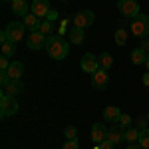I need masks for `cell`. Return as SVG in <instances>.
I'll return each instance as SVG.
<instances>
[{
    "label": "cell",
    "mask_w": 149,
    "mask_h": 149,
    "mask_svg": "<svg viewBox=\"0 0 149 149\" xmlns=\"http://www.w3.org/2000/svg\"><path fill=\"white\" fill-rule=\"evenodd\" d=\"M46 52L54 60H64L70 54V44L62 36H48L46 38Z\"/></svg>",
    "instance_id": "obj_1"
},
{
    "label": "cell",
    "mask_w": 149,
    "mask_h": 149,
    "mask_svg": "<svg viewBox=\"0 0 149 149\" xmlns=\"http://www.w3.org/2000/svg\"><path fill=\"white\" fill-rule=\"evenodd\" d=\"M24 32H26V26L24 22H10L4 30H2V34H0V40L2 42H20L24 38Z\"/></svg>",
    "instance_id": "obj_2"
},
{
    "label": "cell",
    "mask_w": 149,
    "mask_h": 149,
    "mask_svg": "<svg viewBox=\"0 0 149 149\" xmlns=\"http://www.w3.org/2000/svg\"><path fill=\"white\" fill-rule=\"evenodd\" d=\"M131 34L137 36V38H145L149 34V16L139 14L131 20Z\"/></svg>",
    "instance_id": "obj_3"
},
{
    "label": "cell",
    "mask_w": 149,
    "mask_h": 149,
    "mask_svg": "<svg viewBox=\"0 0 149 149\" xmlns=\"http://www.w3.org/2000/svg\"><path fill=\"white\" fill-rule=\"evenodd\" d=\"M18 102H16V97L14 95H8V93L2 92V97H0V113L2 117H8V115H14L18 111Z\"/></svg>",
    "instance_id": "obj_4"
},
{
    "label": "cell",
    "mask_w": 149,
    "mask_h": 149,
    "mask_svg": "<svg viewBox=\"0 0 149 149\" xmlns=\"http://www.w3.org/2000/svg\"><path fill=\"white\" fill-rule=\"evenodd\" d=\"M117 10L121 12L125 18H131V20L141 14V12H139V2L137 0H117Z\"/></svg>",
    "instance_id": "obj_5"
},
{
    "label": "cell",
    "mask_w": 149,
    "mask_h": 149,
    "mask_svg": "<svg viewBox=\"0 0 149 149\" xmlns=\"http://www.w3.org/2000/svg\"><path fill=\"white\" fill-rule=\"evenodd\" d=\"M95 20V14L92 10H80L76 16H74V26H78V28H90Z\"/></svg>",
    "instance_id": "obj_6"
},
{
    "label": "cell",
    "mask_w": 149,
    "mask_h": 149,
    "mask_svg": "<svg viewBox=\"0 0 149 149\" xmlns=\"http://www.w3.org/2000/svg\"><path fill=\"white\" fill-rule=\"evenodd\" d=\"M81 70H84L86 74H90V76H92L93 72H97V70H100V58H95L92 52L84 54V58H81Z\"/></svg>",
    "instance_id": "obj_7"
},
{
    "label": "cell",
    "mask_w": 149,
    "mask_h": 149,
    "mask_svg": "<svg viewBox=\"0 0 149 149\" xmlns=\"http://www.w3.org/2000/svg\"><path fill=\"white\" fill-rule=\"evenodd\" d=\"M30 12L38 16L40 20H46L48 14H50V2L48 0H34L32 6H30Z\"/></svg>",
    "instance_id": "obj_8"
},
{
    "label": "cell",
    "mask_w": 149,
    "mask_h": 149,
    "mask_svg": "<svg viewBox=\"0 0 149 149\" xmlns=\"http://www.w3.org/2000/svg\"><path fill=\"white\" fill-rule=\"evenodd\" d=\"M26 46L30 48V50H42V48H46V36L42 34V32H38V30L30 32Z\"/></svg>",
    "instance_id": "obj_9"
},
{
    "label": "cell",
    "mask_w": 149,
    "mask_h": 149,
    "mask_svg": "<svg viewBox=\"0 0 149 149\" xmlns=\"http://www.w3.org/2000/svg\"><path fill=\"white\" fill-rule=\"evenodd\" d=\"M107 84H109V76H107L105 70H97L92 74V86L95 90H105Z\"/></svg>",
    "instance_id": "obj_10"
},
{
    "label": "cell",
    "mask_w": 149,
    "mask_h": 149,
    "mask_svg": "<svg viewBox=\"0 0 149 149\" xmlns=\"http://www.w3.org/2000/svg\"><path fill=\"white\" fill-rule=\"evenodd\" d=\"M105 139H107V127L103 125V123H93L92 125V141L100 145Z\"/></svg>",
    "instance_id": "obj_11"
},
{
    "label": "cell",
    "mask_w": 149,
    "mask_h": 149,
    "mask_svg": "<svg viewBox=\"0 0 149 149\" xmlns=\"http://www.w3.org/2000/svg\"><path fill=\"white\" fill-rule=\"evenodd\" d=\"M119 117H121V111H119V107H115V105H107V107L103 109V119H105L107 123H117Z\"/></svg>",
    "instance_id": "obj_12"
},
{
    "label": "cell",
    "mask_w": 149,
    "mask_h": 149,
    "mask_svg": "<svg viewBox=\"0 0 149 149\" xmlns=\"http://www.w3.org/2000/svg\"><path fill=\"white\" fill-rule=\"evenodd\" d=\"M107 141H111L113 145H117V143H121L123 141V129L115 123L113 127H109L107 129Z\"/></svg>",
    "instance_id": "obj_13"
},
{
    "label": "cell",
    "mask_w": 149,
    "mask_h": 149,
    "mask_svg": "<svg viewBox=\"0 0 149 149\" xmlns=\"http://www.w3.org/2000/svg\"><path fill=\"white\" fill-rule=\"evenodd\" d=\"M22 92H24V84H22L20 80H12L10 84L4 88V93H8V95H14V97H16V95H20Z\"/></svg>",
    "instance_id": "obj_14"
},
{
    "label": "cell",
    "mask_w": 149,
    "mask_h": 149,
    "mask_svg": "<svg viewBox=\"0 0 149 149\" xmlns=\"http://www.w3.org/2000/svg\"><path fill=\"white\" fill-rule=\"evenodd\" d=\"M8 76L12 80H20L24 76V64L22 62H12L10 68H8Z\"/></svg>",
    "instance_id": "obj_15"
},
{
    "label": "cell",
    "mask_w": 149,
    "mask_h": 149,
    "mask_svg": "<svg viewBox=\"0 0 149 149\" xmlns=\"http://www.w3.org/2000/svg\"><path fill=\"white\" fill-rule=\"evenodd\" d=\"M68 36H70V42H72V44H76V46L84 44V30H81V28H78V26L70 28Z\"/></svg>",
    "instance_id": "obj_16"
},
{
    "label": "cell",
    "mask_w": 149,
    "mask_h": 149,
    "mask_svg": "<svg viewBox=\"0 0 149 149\" xmlns=\"http://www.w3.org/2000/svg\"><path fill=\"white\" fill-rule=\"evenodd\" d=\"M139 137H141V129H137V127H129L123 131V139L127 143H139Z\"/></svg>",
    "instance_id": "obj_17"
},
{
    "label": "cell",
    "mask_w": 149,
    "mask_h": 149,
    "mask_svg": "<svg viewBox=\"0 0 149 149\" xmlns=\"http://www.w3.org/2000/svg\"><path fill=\"white\" fill-rule=\"evenodd\" d=\"M24 26H26L30 32H34V30H38V28H40V18H38V16H34V14L30 12V14H26V16H24Z\"/></svg>",
    "instance_id": "obj_18"
},
{
    "label": "cell",
    "mask_w": 149,
    "mask_h": 149,
    "mask_svg": "<svg viewBox=\"0 0 149 149\" xmlns=\"http://www.w3.org/2000/svg\"><path fill=\"white\" fill-rule=\"evenodd\" d=\"M12 12L18 14V16L30 14V12H28V2H26V0H14V2H12Z\"/></svg>",
    "instance_id": "obj_19"
},
{
    "label": "cell",
    "mask_w": 149,
    "mask_h": 149,
    "mask_svg": "<svg viewBox=\"0 0 149 149\" xmlns=\"http://www.w3.org/2000/svg\"><path fill=\"white\" fill-rule=\"evenodd\" d=\"M147 62V54L141 50V48H135L133 52H131V64L133 66H141V64H145Z\"/></svg>",
    "instance_id": "obj_20"
},
{
    "label": "cell",
    "mask_w": 149,
    "mask_h": 149,
    "mask_svg": "<svg viewBox=\"0 0 149 149\" xmlns=\"http://www.w3.org/2000/svg\"><path fill=\"white\" fill-rule=\"evenodd\" d=\"M111 64H113V58L109 56L107 52H103L102 56H100V70H105L107 72V70L111 68Z\"/></svg>",
    "instance_id": "obj_21"
},
{
    "label": "cell",
    "mask_w": 149,
    "mask_h": 149,
    "mask_svg": "<svg viewBox=\"0 0 149 149\" xmlns=\"http://www.w3.org/2000/svg\"><path fill=\"white\" fill-rule=\"evenodd\" d=\"M52 30H54V26H52V22H50V20H42V22H40V28H38V32H42V34L46 36H52Z\"/></svg>",
    "instance_id": "obj_22"
},
{
    "label": "cell",
    "mask_w": 149,
    "mask_h": 149,
    "mask_svg": "<svg viewBox=\"0 0 149 149\" xmlns=\"http://www.w3.org/2000/svg\"><path fill=\"white\" fill-rule=\"evenodd\" d=\"M125 42H127V32L123 28H117L115 30V44L117 46H125Z\"/></svg>",
    "instance_id": "obj_23"
},
{
    "label": "cell",
    "mask_w": 149,
    "mask_h": 149,
    "mask_svg": "<svg viewBox=\"0 0 149 149\" xmlns=\"http://www.w3.org/2000/svg\"><path fill=\"white\" fill-rule=\"evenodd\" d=\"M16 54V46L14 42H2V56H14Z\"/></svg>",
    "instance_id": "obj_24"
},
{
    "label": "cell",
    "mask_w": 149,
    "mask_h": 149,
    "mask_svg": "<svg viewBox=\"0 0 149 149\" xmlns=\"http://www.w3.org/2000/svg\"><path fill=\"white\" fill-rule=\"evenodd\" d=\"M117 125L121 127L123 131H125V129H129V127H131V115L121 113V117H119V121H117Z\"/></svg>",
    "instance_id": "obj_25"
},
{
    "label": "cell",
    "mask_w": 149,
    "mask_h": 149,
    "mask_svg": "<svg viewBox=\"0 0 149 149\" xmlns=\"http://www.w3.org/2000/svg\"><path fill=\"white\" fill-rule=\"evenodd\" d=\"M139 145H141V147H145V149H149V127L141 131V137H139Z\"/></svg>",
    "instance_id": "obj_26"
},
{
    "label": "cell",
    "mask_w": 149,
    "mask_h": 149,
    "mask_svg": "<svg viewBox=\"0 0 149 149\" xmlns=\"http://www.w3.org/2000/svg\"><path fill=\"white\" fill-rule=\"evenodd\" d=\"M64 133H66V139H76V137H78V129H76L74 125H68Z\"/></svg>",
    "instance_id": "obj_27"
},
{
    "label": "cell",
    "mask_w": 149,
    "mask_h": 149,
    "mask_svg": "<svg viewBox=\"0 0 149 149\" xmlns=\"http://www.w3.org/2000/svg\"><path fill=\"white\" fill-rule=\"evenodd\" d=\"M10 81H12V78L8 76V72H0V84H2V88H6Z\"/></svg>",
    "instance_id": "obj_28"
},
{
    "label": "cell",
    "mask_w": 149,
    "mask_h": 149,
    "mask_svg": "<svg viewBox=\"0 0 149 149\" xmlns=\"http://www.w3.org/2000/svg\"><path fill=\"white\" fill-rule=\"evenodd\" d=\"M12 62H8V56H2L0 58V72H8Z\"/></svg>",
    "instance_id": "obj_29"
},
{
    "label": "cell",
    "mask_w": 149,
    "mask_h": 149,
    "mask_svg": "<svg viewBox=\"0 0 149 149\" xmlns=\"http://www.w3.org/2000/svg\"><path fill=\"white\" fill-rule=\"evenodd\" d=\"M62 149H80V145H78V139H68L66 143H64V147Z\"/></svg>",
    "instance_id": "obj_30"
},
{
    "label": "cell",
    "mask_w": 149,
    "mask_h": 149,
    "mask_svg": "<svg viewBox=\"0 0 149 149\" xmlns=\"http://www.w3.org/2000/svg\"><path fill=\"white\" fill-rule=\"evenodd\" d=\"M97 149H113V143H111V141H107V139H105V141H102V143H100V145H97Z\"/></svg>",
    "instance_id": "obj_31"
},
{
    "label": "cell",
    "mask_w": 149,
    "mask_h": 149,
    "mask_svg": "<svg viewBox=\"0 0 149 149\" xmlns=\"http://www.w3.org/2000/svg\"><path fill=\"white\" fill-rule=\"evenodd\" d=\"M147 123H149V119H139L137 121V129H141V131L147 129Z\"/></svg>",
    "instance_id": "obj_32"
},
{
    "label": "cell",
    "mask_w": 149,
    "mask_h": 149,
    "mask_svg": "<svg viewBox=\"0 0 149 149\" xmlns=\"http://www.w3.org/2000/svg\"><path fill=\"white\" fill-rule=\"evenodd\" d=\"M139 48H141V50H143V52H145V54L149 56V40H143V42H141V46H139Z\"/></svg>",
    "instance_id": "obj_33"
},
{
    "label": "cell",
    "mask_w": 149,
    "mask_h": 149,
    "mask_svg": "<svg viewBox=\"0 0 149 149\" xmlns=\"http://www.w3.org/2000/svg\"><path fill=\"white\" fill-rule=\"evenodd\" d=\"M141 81H143V86H147V88H149V72H147V74H143Z\"/></svg>",
    "instance_id": "obj_34"
},
{
    "label": "cell",
    "mask_w": 149,
    "mask_h": 149,
    "mask_svg": "<svg viewBox=\"0 0 149 149\" xmlns=\"http://www.w3.org/2000/svg\"><path fill=\"white\" fill-rule=\"evenodd\" d=\"M127 149H145V147H141L139 143H129V145H127Z\"/></svg>",
    "instance_id": "obj_35"
},
{
    "label": "cell",
    "mask_w": 149,
    "mask_h": 149,
    "mask_svg": "<svg viewBox=\"0 0 149 149\" xmlns=\"http://www.w3.org/2000/svg\"><path fill=\"white\" fill-rule=\"evenodd\" d=\"M145 66H147V70H149V56H147V62H145Z\"/></svg>",
    "instance_id": "obj_36"
},
{
    "label": "cell",
    "mask_w": 149,
    "mask_h": 149,
    "mask_svg": "<svg viewBox=\"0 0 149 149\" xmlns=\"http://www.w3.org/2000/svg\"><path fill=\"white\" fill-rule=\"evenodd\" d=\"M4 2H14V0H4Z\"/></svg>",
    "instance_id": "obj_37"
},
{
    "label": "cell",
    "mask_w": 149,
    "mask_h": 149,
    "mask_svg": "<svg viewBox=\"0 0 149 149\" xmlns=\"http://www.w3.org/2000/svg\"><path fill=\"white\" fill-rule=\"evenodd\" d=\"M147 119H149V113H147Z\"/></svg>",
    "instance_id": "obj_38"
},
{
    "label": "cell",
    "mask_w": 149,
    "mask_h": 149,
    "mask_svg": "<svg viewBox=\"0 0 149 149\" xmlns=\"http://www.w3.org/2000/svg\"><path fill=\"white\" fill-rule=\"evenodd\" d=\"M62 2H66V0H62Z\"/></svg>",
    "instance_id": "obj_39"
},
{
    "label": "cell",
    "mask_w": 149,
    "mask_h": 149,
    "mask_svg": "<svg viewBox=\"0 0 149 149\" xmlns=\"http://www.w3.org/2000/svg\"><path fill=\"white\" fill-rule=\"evenodd\" d=\"M26 2H28V0H26Z\"/></svg>",
    "instance_id": "obj_40"
}]
</instances>
